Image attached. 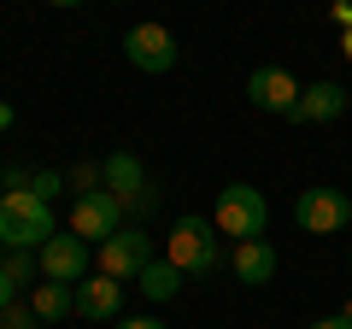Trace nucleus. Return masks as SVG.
<instances>
[{"instance_id":"1","label":"nucleus","mask_w":352,"mask_h":329,"mask_svg":"<svg viewBox=\"0 0 352 329\" xmlns=\"http://www.w3.org/2000/svg\"><path fill=\"white\" fill-rule=\"evenodd\" d=\"M47 235H59L53 200H41V194H30V189L0 194V247H30V253H41Z\"/></svg>"},{"instance_id":"2","label":"nucleus","mask_w":352,"mask_h":329,"mask_svg":"<svg viewBox=\"0 0 352 329\" xmlns=\"http://www.w3.org/2000/svg\"><path fill=\"white\" fill-rule=\"evenodd\" d=\"M164 259H170L182 277H206V270H217V259H223V235H217V224H206V217H176L170 235H164Z\"/></svg>"},{"instance_id":"3","label":"nucleus","mask_w":352,"mask_h":329,"mask_svg":"<svg viewBox=\"0 0 352 329\" xmlns=\"http://www.w3.org/2000/svg\"><path fill=\"white\" fill-rule=\"evenodd\" d=\"M212 224H217V235H229V241H258L264 224H270V200H264V189H252V182H229V189H217Z\"/></svg>"},{"instance_id":"4","label":"nucleus","mask_w":352,"mask_h":329,"mask_svg":"<svg viewBox=\"0 0 352 329\" xmlns=\"http://www.w3.org/2000/svg\"><path fill=\"white\" fill-rule=\"evenodd\" d=\"M94 265H100L106 277H118V282H135L141 270L153 265V235L141 224H124L118 235H106L100 247H94Z\"/></svg>"},{"instance_id":"5","label":"nucleus","mask_w":352,"mask_h":329,"mask_svg":"<svg viewBox=\"0 0 352 329\" xmlns=\"http://www.w3.org/2000/svg\"><path fill=\"white\" fill-rule=\"evenodd\" d=\"M124 224H129V217H124V206H118V194L106 189V182H100V189H82L71 200V229L88 241V247H100V241L118 235Z\"/></svg>"},{"instance_id":"6","label":"nucleus","mask_w":352,"mask_h":329,"mask_svg":"<svg viewBox=\"0 0 352 329\" xmlns=\"http://www.w3.org/2000/svg\"><path fill=\"white\" fill-rule=\"evenodd\" d=\"M100 177H106V189L118 194L124 217H147L153 206H159V189L147 182V171H141V159H135V153H112V159L100 164Z\"/></svg>"},{"instance_id":"7","label":"nucleus","mask_w":352,"mask_h":329,"mask_svg":"<svg viewBox=\"0 0 352 329\" xmlns=\"http://www.w3.org/2000/svg\"><path fill=\"white\" fill-rule=\"evenodd\" d=\"M294 224H300L305 235H340V229L352 224V200L340 189H329V182L300 189V200H294Z\"/></svg>"},{"instance_id":"8","label":"nucleus","mask_w":352,"mask_h":329,"mask_svg":"<svg viewBox=\"0 0 352 329\" xmlns=\"http://www.w3.org/2000/svg\"><path fill=\"white\" fill-rule=\"evenodd\" d=\"M300 94H305V83H294V71H282V65H258V71L247 76V100L258 106V112L294 118L300 112Z\"/></svg>"},{"instance_id":"9","label":"nucleus","mask_w":352,"mask_h":329,"mask_svg":"<svg viewBox=\"0 0 352 329\" xmlns=\"http://www.w3.org/2000/svg\"><path fill=\"white\" fill-rule=\"evenodd\" d=\"M88 265H94V247H88L76 229L41 241V277H47V282H82Z\"/></svg>"},{"instance_id":"10","label":"nucleus","mask_w":352,"mask_h":329,"mask_svg":"<svg viewBox=\"0 0 352 329\" xmlns=\"http://www.w3.org/2000/svg\"><path fill=\"white\" fill-rule=\"evenodd\" d=\"M124 59L135 65V71H147V76H164L176 65V36L164 24H135L124 36Z\"/></svg>"},{"instance_id":"11","label":"nucleus","mask_w":352,"mask_h":329,"mask_svg":"<svg viewBox=\"0 0 352 329\" xmlns=\"http://www.w3.org/2000/svg\"><path fill=\"white\" fill-rule=\"evenodd\" d=\"M76 312H82V317H94V323L118 317V312H124V282H118V277H106V270L82 277V282H76Z\"/></svg>"},{"instance_id":"12","label":"nucleus","mask_w":352,"mask_h":329,"mask_svg":"<svg viewBox=\"0 0 352 329\" xmlns=\"http://www.w3.org/2000/svg\"><path fill=\"white\" fill-rule=\"evenodd\" d=\"M229 265H235V277L247 282V288H264V282L276 277V265H282V259H276V247H270V241L258 235V241H235Z\"/></svg>"},{"instance_id":"13","label":"nucleus","mask_w":352,"mask_h":329,"mask_svg":"<svg viewBox=\"0 0 352 329\" xmlns=\"http://www.w3.org/2000/svg\"><path fill=\"white\" fill-rule=\"evenodd\" d=\"M346 112V89L340 83H305V94H300V124H335V118Z\"/></svg>"},{"instance_id":"14","label":"nucleus","mask_w":352,"mask_h":329,"mask_svg":"<svg viewBox=\"0 0 352 329\" xmlns=\"http://www.w3.org/2000/svg\"><path fill=\"white\" fill-rule=\"evenodd\" d=\"M30 306H36V317H41V323H59L65 312H76V282H36Z\"/></svg>"},{"instance_id":"15","label":"nucleus","mask_w":352,"mask_h":329,"mask_svg":"<svg viewBox=\"0 0 352 329\" xmlns=\"http://www.w3.org/2000/svg\"><path fill=\"white\" fill-rule=\"evenodd\" d=\"M135 288L147 294V300H176V294H182V270H176L170 259H153V265L135 277Z\"/></svg>"},{"instance_id":"16","label":"nucleus","mask_w":352,"mask_h":329,"mask_svg":"<svg viewBox=\"0 0 352 329\" xmlns=\"http://www.w3.org/2000/svg\"><path fill=\"white\" fill-rule=\"evenodd\" d=\"M6 277L24 288V282L41 277V253H30V247H6Z\"/></svg>"},{"instance_id":"17","label":"nucleus","mask_w":352,"mask_h":329,"mask_svg":"<svg viewBox=\"0 0 352 329\" xmlns=\"http://www.w3.org/2000/svg\"><path fill=\"white\" fill-rule=\"evenodd\" d=\"M0 329H41V317H36V306L12 300V306H6V312H0Z\"/></svg>"},{"instance_id":"18","label":"nucleus","mask_w":352,"mask_h":329,"mask_svg":"<svg viewBox=\"0 0 352 329\" xmlns=\"http://www.w3.org/2000/svg\"><path fill=\"white\" fill-rule=\"evenodd\" d=\"M59 189H65V177H59V171H36V182H30V194H41V200H53Z\"/></svg>"},{"instance_id":"19","label":"nucleus","mask_w":352,"mask_h":329,"mask_svg":"<svg viewBox=\"0 0 352 329\" xmlns=\"http://www.w3.org/2000/svg\"><path fill=\"white\" fill-rule=\"evenodd\" d=\"M12 300H18V282L6 277V265H0V312H6V306H12Z\"/></svg>"},{"instance_id":"20","label":"nucleus","mask_w":352,"mask_h":329,"mask_svg":"<svg viewBox=\"0 0 352 329\" xmlns=\"http://www.w3.org/2000/svg\"><path fill=\"white\" fill-rule=\"evenodd\" d=\"M118 329H170V323H159V317H118Z\"/></svg>"},{"instance_id":"21","label":"nucleus","mask_w":352,"mask_h":329,"mask_svg":"<svg viewBox=\"0 0 352 329\" xmlns=\"http://www.w3.org/2000/svg\"><path fill=\"white\" fill-rule=\"evenodd\" d=\"M311 329H352V317H317Z\"/></svg>"},{"instance_id":"22","label":"nucleus","mask_w":352,"mask_h":329,"mask_svg":"<svg viewBox=\"0 0 352 329\" xmlns=\"http://www.w3.org/2000/svg\"><path fill=\"white\" fill-rule=\"evenodd\" d=\"M0 129H12V106L6 100H0Z\"/></svg>"},{"instance_id":"23","label":"nucleus","mask_w":352,"mask_h":329,"mask_svg":"<svg viewBox=\"0 0 352 329\" xmlns=\"http://www.w3.org/2000/svg\"><path fill=\"white\" fill-rule=\"evenodd\" d=\"M53 6H82V0H53Z\"/></svg>"},{"instance_id":"24","label":"nucleus","mask_w":352,"mask_h":329,"mask_svg":"<svg viewBox=\"0 0 352 329\" xmlns=\"http://www.w3.org/2000/svg\"><path fill=\"white\" fill-rule=\"evenodd\" d=\"M340 317H352V300H346V306H340Z\"/></svg>"},{"instance_id":"25","label":"nucleus","mask_w":352,"mask_h":329,"mask_svg":"<svg viewBox=\"0 0 352 329\" xmlns=\"http://www.w3.org/2000/svg\"><path fill=\"white\" fill-rule=\"evenodd\" d=\"M0 194H6V177H0Z\"/></svg>"},{"instance_id":"26","label":"nucleus","mask_w":352,"mask_h":329,"mask_svg":"<svg viewBox=\"0 0 352 329\" xmlns=\"http://www.w3.org/2000/svg\"><path fill=\"white\" fill-rule=\"evenodd\" d=\"M112 6H124V0H112Z\"/></svg>"}]
</instances>
